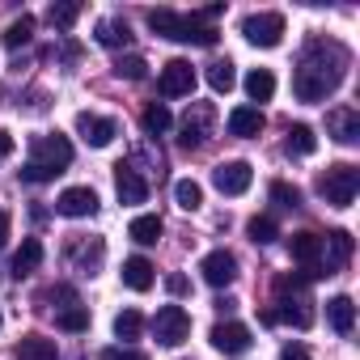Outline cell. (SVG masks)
Masks as SVG:
<instances>
[{
    "instance_id": "obj_19",
    "label": "cell",
    "mask_w": 360,
    "mask_h": 360,
    "mask_svg": "<svg viewBox=\"0 0 360 360\" xmlns=\"http://www.w3.org/2000/svg\"><path fill=\"white\" fill-rule=\"evenodd\" d=\"M153 280H157V276H153V263H148L144 255H131V259L123 263V284H127L131 292H148Z\"/></svg>"
},
{
    "instance_id": "obj_30",
    "label": "cell",
    "mask_w": 360,
    "mask_h": 360,
    "mask_svg": "<svg viewBox=\"0 0 360 360\" xmlns=\"http://www.w3.org/2000/svg\"><path fill=\"white\" fill-rule=\"evenodd\" d=\"M30 34H34V18H30V13H22L18 22H9V30H5V47H9V51H18V47H26V43H30Z\"/></svg>"
},
{
    "instance_id": "obj_29",
    "label": "cell",
    "mask_w": 360,
    "mask_h": 360,
    "mask_svg": "<svg viewBox=\"0 0 360 360\" xmlns=\"http://www.w3.org/2000/svg\"><path fill=\"white\" fill-rule=\"evenodd\" d=\"M246 94H250L255 102H271V94H276V77H271L267 68H255V72L246 77Z\"/></svg>"
},
{
    "instance_id": "obj_33",
    "label": "cell",
    "mask_w": 360,
    "mask_h": 360,
    "mask_svg": "<svg viewBox=\"0 0 360 360\" xmlns=\"http://www.w3.org/2000/svg\"><path fill=\"white\" fill-rule=\"evenodd\" d=\"M56 326L60 330H89V309L85 305H68V309H60V318H56Z\"/></svg>"
},
{
    "instance_id": "obj_25",
    "label": "cell",
    "mask_w": 360,
    "mask_h": 360,
    "mask_svg": "<svg viewBox=\"0 0 360 360\" xmlns=\"http://www.w3.org/2000/svg\"><path fill=\"white\" fill-rule=\"evenodd\" d=\"M127 233H131V242H140V246H157V238H161V217L144 212V217H136V221L127 225Z\"/></svg>"
},
{
    "instance_id": "obj_14",
    "label": "cell",
    "mask_w": 360,
    "mask_h": 360,
    "mask_svg": "<svg viewBox=\"0 0 360 360\" xmlns=\"http://www.w3.org/2000/svg\"><path fill=\"white\" fill-rule=\"evenodd\" d=\"M208 123H212V106L195 102L187 110V119H183V136H178V144H183V148H200L208 140Z\"/></svg>"
},
{
    "instance_id": "obj_37",
    "label": "cell",
    "mask_w": 360,
    "mask_h": 360,
    "mask_svg": "<svg viewBox=\"0 0 360 360\" xmlns=\"http://www.w3.org/2000/svg\"><path fill=\"white\" fill-rule=\"evenodd\" d=\"M271 200H276L280 208H301V191H297L292 183H271Z\"/></svg>"
},
{
    "instance_id": "obj_20",
    "label": "cell",
    "mask_w": 360,
    "mask_h": 360,
    "mask_svg": "<svg viewBox=\"0 0 360 360\" xmlns=\"http://www.w3.org/2000/svg\"><path fill=\"white\" fill-rule=\"evenodd\" d=\"M326 322H330L335 335H352V326H356V305H352V297H330V301H326Z\"/></svg>"
},
{
    "instance_id": "obj_39",
    "label": "cell",
    "mask_w": 360,
    "mask_h": 360,
    "mask_svg": "<svg viewBox=\"0 0 360 360\" xmlns=\"http://www.w3.org/2000/svg\"><path fill=\"white\" fill-rule=\"evenodd\" d=\"M9 229H13V217H9L5 208H0V250L9 246Z\"/></svg>"
},
{
    "instance_id": "obj_11",
    "label": "cell",
    "mask_w": 360,
    "mask_h": 360,
    "mask_svg": "<svg viewBox=\"0 0 360 360\" xmlns=\"http://www.w3.org/2000/svg\"><path fill=\"white\" fill-rule=\"evenodd\" d=\"M77 131H81V140H85V144L106 148V144L119 136V123H115V119H102V115H89V110H81V115H77Z\"/></svg>"
},
{
    "instance_id": "obj_15",
    "label": "cell",
    "mask_w": 360,
    "mask_h": 360,
    "mask_svg": "<svg viewBox=\"0 0 360 360\" xmlns=\"http://www.w3.org/2000/svg\"><path fill=\"white\" fill-rule=\"evenodd\" d=\"M200 271H204V280H208L212 288H225V284H233V276H238V259H233L229 250H212V255H204Z\"/></svg>"
},
{
    "instance_id": "obj_5",
    "label": "cell",
    "mask_w": 360,
    "mask_h": 360,
    "mask_svg": "<svg viewBox=\"0 0 360 360\" xmlns=\"http://www.w3.org/2000/svg\"><path fill=\"white\" fill-rule=\"evenodd\" d=\"M153 335H157V343H165V347L187 343V335H191V314H187L183 305H161L157 318H153Z\"/></svg>"
},
{
    "instance_id": "obj_9",
    "label": "cell",
    "mask_w": 360,
    "mask_h": 360,
    "mask_svg": "<svg viewBox=\"0 0 360 360\" xmlns=\"http://www.w3.org/2000/svg\"><path fill=\"white\" fill-rule=\"evenodd\" d=\"M115 195H119V204H144L148 200V183L140 178L136 165H127V161L115 165Z\"/></svg>"
},
{
    "instance_id": "obj_35",
    "label": "cell",
    "mask_w": 360,
    "mask_h": 360,
    "mask_svg": "<svg viewBox=\"0 0 360 360\" xmlns=\"http://www.w3.org/2000/svg\"><path fill=\"white\" fill-rule=\"evenodd\" d=\"M81 13H85L81 5H51V9H47V22H51L56 30H72Z\"/></svg>"
},
{
    "instance_id": "obj_32",
    "label": "cell",
    "mask_w": 360,
    "mask_h": 360,
    "mask_svg": "<svg viewBox=\"0 0 360 360\" xmlns=\"http://www.w3.org/2000/svg\"><path fill=\"white\" fill-rule=\"evenodd\" d=\"M246 233H250V242H255V246H271V242L280 238V225H276L271 217H250Z\"/></svg>"
},
{
    "instance_id": "obj_42",
    "label": "cell",
    "mask_w": 360,
    "mask_h": 360,
    "mask_svg": "<svg viewBox=\"0 0 360 360\" xmlns=\"http://www.w3.org/2000/svg\"><path fill=\"white\" fill-rule=\"evenodd\" d=\"M9 153H13V136H9V131H0V161H5Z\"/></svg>"
},
{
    "instance_id": "obj_18",
    "label": "cell",
    "mask_w": 360,
    "mask_h": 360,
    "mask_svg": "<svg viewBox=\"0 0 360 360\" xmlns=\"http://www.w3.org/2000/svg\"><path fill=\"white\" fill-rule=\"evenodd\" d=\"M263 110L259 106H238L233 115H229V136H238V140H250V136H259L263 131Z\"/></svg>"
},
{
    "instance_id": "obj_3",
    "label": "cell",
    "mask_w": 360,
    "mask_h": 360,
    "mask_svg": "<svg viewBox=\"0 0 360 360\" xmlns=\"http://www.w3.org/2000/svg\"><path fill=\"white\" fill-rule=\"evenodd\" d=\"M148 26L161 34V39H174V43H195V47H217V26H204L195 13H174V9H148Z\"/></svg>"
},
{
    "instance_id": "obj_41",
    "label": "cell",
    "mask_w": 360,
    "mask_h": 360,
    "mask_svg": "<svg viewBox=\"0 0 360 360\" xmlns=\"http://www.w3.org/2000/svg\"><path fill=\"white\" fill-rule=\"evenodd\" d=\"M106 360H144V356H140V352H123V347H110V352H106Z\"/></svg>"
},
{
    "instance_id": "obj_6",
    "label": "cell",
    "mask_w": 360,
    "mask_h": 360,
    "mask_svg": "<svg viewBox=\"0 0 360 360\" xmlns=\"http://www.w3.org/2000/svg\"><path fill=\"white\" fill-rule=\"evenodd\" d=\"M242 34L250 47H280L284 39V13H250L242 22Z\"/></svg>"
},
{
    "instance_id": "obj_21",
    "label": "cell",
    "mask_w": 360,
    "mask_h": 360,
    "mask_svg": "<svg viewBox=\"0 0 360 360\" xmlns=\"http://www.w3.org/2000/svg\"><path fill=\"white\" fill-rule=\"evenodd\" d=\"M39 263H43V242H39V238H26V242H22V250L13 255V276H18V280H26V276H34V271H39Z\"/></svg>"
},
{
    "instance_id": "obj_38",
    "label": "cell",
    "mask_w": 360,
    "mask_h": 360,
    "mask_svg": "<svg viewBox=\"0 0 360 360\" xmlns=\"http://www.w3.org/2000/svg\"><path fill=\"white\" fill-rule=\"evenodd\" d=\"M280 360H314V356H309L301 343H284V347H280Z\"/></svg>"
},
{
    "instance_id": "obj_27",
    "label": "cell",
    "mask_w": 360,
    "mask_h": 360,
    "mask_svg": "<svg viewBox=\"0 0 360 360\" xmlns=\"http://www.w3.org/2000/svg\"><path fill=\"white\" fill-rule=\"evenodd\" d=\"M169 123H174V115H169L161 102H148V106H144V115H140V127H144L148 136H161V131H169Z\"/></svg>"
},
{
    "instance_id": "obj_12",
    "label": "cell",
    "mask_w": 360,
    "mask_h": 360,
    "mask_svg": "<svg viewBox=\"0 0 360 360\" xmlns=\"http://www.w3.org/2000/svg\"><path fill=\"white\" fill-rule=\"evenodd\" d=\"M195 89V68L187 64V60H169L165 68H161V94L165 98H183V94H191Z\"/></svg>"
},
{
    "instance_id": "obj_36",
    "label": "cell",
    "mask_w": 360,
    "mask_h": 360,
    "mask_svg": "<svg viewBox=\"0 0 360 360\" xmlns=\"http://www.w3.org/2000/svg\"><path fill=\"white\" fill-rule=\"evenodd\" d=\"M144 68H148V64H144V56H119V60H115V72H119V77H127V81H140V77H144Z\"/></svg>"
},
{
    "instance_id": "obj_34",
    "label": "cell",
    "mask_w": 360,
    "mask_h": 360,
    "mask_svg": "<svg viewBox=\"0 0 360 360\" xmlns=\"http://www.w3.org/2000/svg\"><path fill=\"white\" fill-rule=\"evenodd\" d=\"M140 330H144V318H140L136 309H123V314L115 318V335H119L123 343H131V339H140Z\"/></svg>"
},
{
    "instance_id": "obj_28",
    "label": "cell",
    "mask_w": 360,
    "mask_h": 360,
    "mask_svg": "<svg viewBox=\"0 0 360 360\" xmlns=\"http://www.w3.org/2000/svg\"><path fill=\"white\" fill-rule=\"evenodd\" d=\"M174 200H178V208L195 212V208L204 204V187L195 183V178H178V183H174Z\"/></svg>"
},
{
    "instance_id": "obj_31",
    "label": "cell",
    "mask_w": 360,
    "mask_h": 360,
    "mask_svg": "<svg viewBox=\"0 0 360 360\" xmlns=\"http://www.w3.org/2000/svg\"><path fill=\"white\" fill-rule=\"evenodd\" d=\"M208 85H212L217 94H229V89L238 85V72H233V64H229V60H217V64H208Z\"/></svg>"
},
{
    "instance_id": "obj_40",
    "label": "cell",
    "mask_w": 360,
    "mask_h": 360,
    "mask_svg": "<svg viewBox=\"0 0 360 360\" xmlns=\"http://www.w3.org/2000/svg\"><path fill=\"white\" fill-rule=\"evenodd\" d=\"M165 288H169L174 297H183V292H187V276H169V280H165Z\"/></svg>"
},
{
    "instance_id": "obj_16",
    "label": "cell",
    "mask_w": 360,
    "mask_h": 360,
    "mask_svg": "<svg viewBox=\"0 0 360 360\" xmlns=\"http://www.w3.org/2000/svg\"><path fill=\"white\" fill-rule=\"evenodd\" d=\"M56 212H60V217H94V212H98L94 187H68V191L56 200Z\"/></svg>"
},
{
    "instance_id": "obj_13",
    "label": "cell",
    "mask_w": 360,
    "mask_h": 360,
    "mask_svg": "<svg viewBox=\"0 0 360 360\" xmlns=\"http://www.w3.org/2000/svg\"><path fill=\"white\" fill-rule=\"evenodd\" d=\"M326 263H322V271L326 276H339L347 263H352V250H356V242H352V233L347 229H335V233H326Z\"/></svg>"
},
{
    "instance_id": "obj_7",
    "label": "cell",
    "mask_w": 360,
    "mask_h": 360,
    "mask_svg": "<svg viewBox=\"0 0 360 360\" xmlns=\"http://www.w3.org/2000/svg\"><path fill=\"white\" fill-rule=\"evenodd\" d=\"M288 255H292V263L305 267L309 280L326 276V271H322V238H318V233H309V229H305V233H292V238H288Z\"/></svg>"
},
{
    "instance_id": "obj_4",
    "label": "cell",
    "mask_w": 360,
    "mask_h": 360,
    "mask_svg": "<svg viewBox=\"0 0 360 360\" xmlns=\"http://www.w3.org/2000/svg\"><path fill=\"white\" fill-rule=\"evenodd\" d=\"M318 191L326 195V204L330 208H352V200H356V191H360V169L356 165H330L322 178H318Z\"/></svg>"
},
{
    "instance_id": "obj_26",
    "label": "cell",
    "mask_w": 360,
    "mask_h": 360,
    "mask_svg": "<svg viewBox=\"0 0 360 360\" xmlns=\"http://www.w3.org/2000/svg\"><path fill=\"white\" fill-rule=\"evenodd\" d=\"M102 47H127L131 43V30H127V22H115V18H106V22H98V34H94Z\"/></svg>"
},
{
    "instance_id": "obj_1",
    "label": "cell",
    "mask_w": 360,
    "mask_h": 360,
    "mask_svg": "<svg viewBox=\"0 0 360 360\" xmlns=\"http://www.w3.org/2000/svg\"><path fill=\"white\" fill-rule=\"evenodd\" d=\"M343 68H347V51L339 43H322L318 39V43L305 47V56H301V64L292 72V94L301 102H322V98H330L339 89Z\"/></svg>"
},
{
    "instance_id": "obj_24",
    "label": "cell",
    "mask_w": 360,
    "mask_h": 360,
    "mask_svg": "<svg viewBox=\"0 0 360 360\" xmlns=\"http://www.w3.org/2000/svg\"><path fill=\"white\" fill-rule=\"evenodd\" d=\"M318 148V136H314V127H305V123H292L288 127V140H284V153L288 157H309Z\"/></svg>"
},
{
    "instance_id": "obj_22",
    "label": "cell",
    "mask_w": 360,
    "mask_h": 360,
    "mask_svg": "<svg viewBox=\"0 0 360 360\" xmlns=\"http://www.w3.org/2000/svg\"><path fill=\"white\" fill-rule=\"evenodd\" d=\"M68 259L81 267V271H89L94 276V267L102 263V238H94V242H85V238H77L72 246H68Z\"/></svg>"
},
{
    "instance_id": "obj_23",
    "label": "cell",
    "mask_w": 360,
    "mask_h": 360,
    "mask_svg": "<svg viewBox=\"0 0 360 360\" xmlns=\"http://www.w3.org/2000/svg\"><path fill=\"white\" fill-rule=\"evenodd\" d=\"M13 356H18V360H60L56 339H43V335H26Z\"/></svg>"
},
{
    "instance_id": "obj_17",
    "label": "cell",
    "mask_w": 360,
    "mask_h": 360,
    "mask_svg": "<svg viewBox=\"0 0 360 360\" xmlns=\"http://www.w3.org/2000/svg\"><path fill=\"white\" fill-rule=\"evenodd\" d=\"M326 131H330L339 144H356V140H360V110H352V106L330 110V115H326Z\"/></svg>"
},
{
    "instance_id": "obj_8",
    "label": "cell",
    "mask_w": 360,
    "mask_h": 360,
    "mask_svg": "<svg viewBox=\"0 0 360 360\" xmlns=\"http://www.w3.org/2000/svg\"><path fill=\"white\" fill-rule=\"evenodd\" d=\"M212 183L221 195H246L255 183V169H250V161H221L212 169Z\"/></svg>"
},
{
    "instance_id": "obj_10",
    "label": "cell",
    "mask_w": 360,
    "mask_h": 360,
    "mask_svg": "<svg viewBox=\"0 0 360 360\" xmlns=\"http://www.w3.org/2000/svg\"><path fill=\"white\" fill-rule=\"evenodd\" d=\"M250 326H242V322H217L212 326V347L217 352H225V356H242V352H250Z\"/></svg>"
},
{
    "instance_id": "obj_2",
    "label": "cell",
    "mask_w": 360,
    "mask_h": 360,
    "mask_svg": "<svg viewBox=\"0 0 360 360\" xmlns=\"http://www.w3.org/2000/svg\"><path fill=\"white\" fill-rule=\"evenodd\" d=\"M72 165V144H68V136H39L34 140V148H30V161L22 165V178L26 183H51L56 174H64Z\"/></svg>"
}]
</instances>
